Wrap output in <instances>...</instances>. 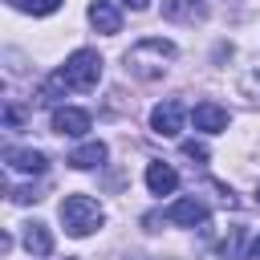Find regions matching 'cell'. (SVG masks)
<instances>
[{"mask_svg": "<svg viewBox=\"0 0 260 260\" xmlns=\"http://www.w3.org/2000/svg\"><path fill=\"white\" fill-rule=\"evenodd\" d=\"M175 57V45L162 37H146L126 53V73H134L138 81H154L167 73V61Z\"/></svg>", "mask_w": 260, "mask_h": 260, "instance_id": "6da1fadb", "label": "cell"}, {"mask_svg": "<svg viewBox=\"0 0 260 260\" xmlns=\"http://www.w3.org/2000/svg\"><path fill=\"white\" fill-rule=\"evenodd\" d=\"M61 223H65L69 236H89V232H98L106 223V211L89 195H65L61 199Z\"/></svg>", "mask_w": 260, "mask_h": 260, "instance_id": "7a4b0ae2", "label": "cell"}, {"mask_svg": "<svg viewBox=\"0 0 260 260\" xmlns=\"http://www.w3.org/2000/svg\"><path fill=\"white\" fill-rule=\"evenodd\" d=\"M57 73L69 89H93L102 81V57H98V49H77L65 57V65Z\"/></svg>", "mask_w": 260, "mask_h": 260, "instance_id": "3957f363", "label": "cell"}, {"mask_svg": "<svg viewBox=\"0 0 260 260\" xmlns=\"http://www.w3.org/2000/svg\"><path fill=\"white\" fill-rule=\"evenodd\" d=\"M183 122H187V106H183L179 98H167V102H158V106L150 110V130H154L158 138H179Z\"/></svg>", "mask_w": 260, "mask_h": 260, "instance_id": "277c9868", "label": "cell"}, {"mask_svg": "<svg viewBox=\"0 0 260 260\" xmlns=\"http://www.w3.org/2000/svg\"><path fill=\"white\" fill-rule=\"evenodd\" d=\"M162 219H167V223H179V228H199V223H207V207H203L195 195H187V199H175V203L162 211Z\"/></svg>", "mask_w": 260, "mask_h": 260, "instance_id": "5b68a950", "label": "cell"}, {"mask_svg": "<svg viewBox=\"0 0 260 260\" xmlns=\"http://www.w3.org/2000/svg\"><path fill=\"white\" fill-rule=\"evenodd\" d=\"M89 130V114L85 110H77V106H57L53 110V134H61V138H81Z\"/></svg>", "mask_w": 260, "mask_h": 260, "instance_id": "8992f818", "label": "cell"}, {"mask_svg": "<svg viewBox=\"0 0 260 260\" xmlns=\"http://www.w3.org/2000/svg\"><path fill=\"white\" fill-rule=\"evenodd\" d=\"M162 16L171 24H203L207 20V0H162Z\"/></svg>", "mask_w": 260, "mask_h": 260, "instance_id": "52a82bcc", "label": "cell"}, {"mask_svg": "<svg viewBox=\"0 0 260 260\" xmlns=\"http://www.w3.org/2000/svg\"><path fill=\"white\" fill-rule=\"evenodd\" d=\"M191 122H195V130H203V134H219V130H228L232 114H228L223 106H215V102H199V106L191 110Z\"/></svg>", "mask_w": 260, "mask_h": 260, "instance_id": "ba28073f", "label": "cell"}, {"mask_svg": "<svg viewBox=\"0 0 260 260\" xmlns=\"http://www.w3.org/2000/svg\"><path fill=\"white\" fill-rule=\"evenodd\" d=\"M89 24H93L98 32H106V37H114V32H122V12H118L110 0H93V4H89Z\"/></svg>", "mask_w": 260, "mask_h": 260, "instance_id": "9c48e42d", "label": "cell"}, {"mask_svg": "<svg viewBox=\"0 0 260 260\" xmlns=\"http://www.w3.org/2000/svg\"><path fill=\"white\" fill-rule=\"evenodd\" d=\"M4 158H8V167L20 171V175H45V167H49V158H45L41 150H28V146H12Z\"/></svg>", "mask_w": 260, "mask_h": 260, "instance_id": "30bf717a", "label": "cell"}, {"mask_svg": "<svg viewBox=\"0 0 260 260\" xmlns=\"http://www.w3.org/2000/svg\"><path fill=\"white\" fill-rule=\"evenodd\" d=\"M146 187H150V195H175L179 171H175L171 162H150V167H146Z\"/></svg>", "mask_w": 260, "mask_h": 260, "instance_id": "8fae6325", "label": "cell"}, {"mask_svg": "<svg viewBox=\"0 0 260 260\" xmlns=\"http://www.w3.org/2000/svg\"><path fill=\"white\" fill-rule=\"evenodd\" d=\"M106 142H98V138H89V142H81L77 150H69V167H77V171H93V167H102L106 162Z\"/></svg>", "mask_w": 260, "mask_h": 260, "instance_id": "7c38bea8", "label": "cell"}, {"mask_svg": "<svg viewBox=\"0 0 260 260\" xmlns=\"http://www.w3.org/2000/svg\"><path fill=\"white\" fill-rule=\"evenodd\" d=\"M24 248L32 252V256H49L53 252V236H49V228L45 223H24Z\"/></svg>", "mask_w": 260, "mask_h": 260, "instance_id": "4fadbf2b", "label": "cell"}, {"mask_svg": "<svg viewBox=\"0 0 260 260\" xmlns=\"http://www.w3.org/2000/svg\"><path fill=\"white\" fill-rule=\"evenodd\" d=\"M65 89H69V85H65V81H61V73H57V77H49V81H45V85H41V93H37V98H41V102H45V106H57V102H61V93H65Z\"/></svg>", "mask_w": 260, "mask_h": 260, "instance_id": "5bb4252c", "label": "cell"}, {"mask_svg": "<svg viewBox=\"0 0 260 260\" xmlns=\"http://www.w3.org/2000/svg\"><path fill=\"white\" fill-rule=\"evenodd\" d=\"M20 12H32V16H49V12H57L61 8V0H12Z\"/></svg>", "mask_w": 260, "mask_h": 260, "instance_id": "9a60e30c", "label": "cell"}, {"mask_svg": "<svg viewBox=\"0 0 260 260\" xmlns=\"http://www.w3.org/2000/svg\"><path fill=\"white\" fill-rule=\"evenodd\" d=\"M183 154H187V158H195V162H207V158H211V150H207L203 142H195V138H187V142H183Z\"/></svg>", "mask_w": 260, "mask_h": 260, "instance_id": "2e32d148", "label": "cell"}, {"mask_svg": "<svg viewBox=\"0 0 260 260\" xmlns=\"http://www.w3.org/2000/svg\"><path fill=\"white\" fill-rule=\"evenodd\" d=\"M244 93H248L252 102H260V69H252V73H244Z\"/></svg>", "mask_w": 260, "mask_h": 260, "instance_id": "e0dca14e", "label": "cell"}, {"mask_svg": "<svg viewBox=\"0 0 260 260\" xmlns=\"http://www.w3.org/2000/svg\"><path fill=\"white\" fill-rule=\"evenodd\" d=\"M236 248H240V232H232V236L219 244V256H228V260H232V256H236Z\"/></svg>", "mask_w": 260, "mask_h": 260, "instance_id": "ac0fdd59", "label": "cell"}, {"mask_svg": "<svg viewBox=\"0 0 260 260\" xmlns=\"http://www.w3.org/2000/svg\"><path fill=\"white\" fill-rule=\"evenodd\" d=\"M244 260H260V236L248 244V256H244Z\"/></svg>", "mask_w": 260, "mask_h": 260, "instance_id": "d6986e66", "label": "cell"}, {"mask_svg": "<svg viewBox=\"0 0 260 260\" xmlns=\"http://www.w3.org/2000/svg\"><path fill=\"white\" fill-rule=\"evenodd\" d=\"M122 4H130L134 12H142V8H150V0H122Z\"/></svg>", "mask_w": 260, "mask_h": 260, "instance_id": "ffe728a7", "label": "cell"}, {"mask_svg": "<svg viewBox=\"0 0 260 260\" xmlns=\"http://www.w3.org/2000/svg\"><path fill=\"white\" fill-rule=\"evenodd\" d=\"M256 199H260V187H256Z\"/></svg>", "mask_w": 260, "mask_h": 260, "instance_id": "44dd1931", "label": "cell"}]
</instances>
